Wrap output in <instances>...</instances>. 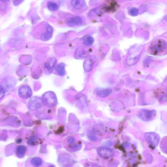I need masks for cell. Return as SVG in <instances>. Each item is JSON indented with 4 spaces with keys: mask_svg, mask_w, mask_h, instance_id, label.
Segmentation results:
<instances>
[{
    "mask_svg": "<svg viewBox=\"0 0 167 167\" xmlns=\"http://www.w3.org/2000/svg\"><path fill=\"white\" fill-rule=\"evenodd\" d=\"M166 46V43L165 42L158 41V42H154L152 43L149 49L152 54L157 55L159 54Z\"/></svg>",
    "mask_w": 167,
    "mask_h": 167,
    "instance_id": "6da1fadb",
    "label": "cell"
},
{
    "mask_svg": "<svg viewBox=\"0 0 167 167\" xmlns=\"http://www.w3.org/2000/svg\"><path fill=\"white\" fill-rule=\"evenodd\" d=\"M65 22L69 26L74 27L81 25L82 23V18L79 16H75L68 18Z\"/></svg>",
    "mask_w": 167,
    "mask_h": 167,
    "instance_id": "3957f363",
    "label": "cell"
},
{
    "mask_svg": "<svg viewBox=\"0 0 167 167\" xmlns=\"http://www.w3.org/2000/svg\"><path fill=\"white\" fill-rule=\"evenodd\" d=\"M98 154L103 157L106 158H109L114 155V152L112 150L104 147H100L98 149Z\"/></svg>",
    "mask_w": 167,
    "mask_h": 167,
    "instance_id": "7a4b0ae2",
    "label": "cell"
},
{
    "mask_svg": "<svg viewBox=\"0 0 167 167\" xmlns=\"http://www.w3.org/2000/svg\"><path fill=\"white\" fill-rule=\"evenodd\" d=\"M47 7L49 11H55L59 10L60 8V5L56 1H50L47 2Z\"/></svg>",
    "mask_w": 167,
    "mask_h": 167,
    "instance_id": "277c9868",
    "label": "cell"
},
{
    "mask_svg": "<svg viewBox=\"0 0 167 167\" xmlns=\"http://www.w3.org/2000/svg\"><path fill=\"white\" fill-rule=\"evenodd\" d=\"M111 92L110 90H104L100 91L98 92V94L100 95V96L102 97H106V96L109 95Z\"/></svg>",
    "mask_w": 167,
    "mask_h": 167,
    "instance_id": "52a82bcc",
    "label": "cell"
},
{
    "mask_svg": "<svg viewBox=\"0 0 167 167\" xmlns=\"http://www.w3.org/2000/svg\"><path fill=\"white\" fill-rule=\"evenodd\" d=\"M2 2H4V3H5V2H9L10 0H0Z\"/></svg>",
    "mask_w": 167,
    "mask_h": 167,
    "instance_id": "30bf717a",
    "label": "cell"
},
{
    "mask_svg": "<svg viewBox=\"0 0 167 167\" xmlns=\"http://www.w3.org/2000/svg\"><path fill=\"white\" fill-rule=\"evenodd\" d=\"M72 5L75 9H81L85 6V2L84 0H71Z\"/></svg>",
    "mask_w": 167,
    "mask_h": 167,
    "instance_id": "5b68a950",
    "label": "cell"
},
{
    "mask_svg": "<svg viewBox=\"0 0 167 167\" xmlns=\"http://www.w3.org/2000/svg\"><path fill=\"white\" fill-rule=\"evenodd\" d=\"M137 10L136 9H132L130 11V13L132 15H134L136 14L137 13Z\"/></svg>",
    "mask_w": 167,
    "mask_h": 167,
    "instance_id": "9c48e42d",
    "label": "cell"
},
{
    "mask_svg": "<svg viewBox=\"0 0 167 167\" xmlns=\"http://www.w3.org/2000/svg\"><path fill=\"white\" fill-rule=\"evenodd\" d=\"M93 42V39L91 37H88L86 38L84 40V43L87 45H92Z\"/></svg>",
    "mask_w": 167,
    "mask_h": 167,
    "instance_id": "ba28073f",
    "label": "cell"
},
{
    "mask_svg": "<svg viewBox=\"0 0 167 167\" xmlns=\"http://www.w3.org/2000/svg\"><path fill=\"white\" fill-rule=\"evenodd\" d=\"M26 152V148L24 147H18L17 150V154L18 156L22 157L24 156Z\"/></svg>",
    "mask_w": 167,
    "mask_h": 167,
    "instance_id": "8992f818",
    "label": "cell"
}]
</instances>
